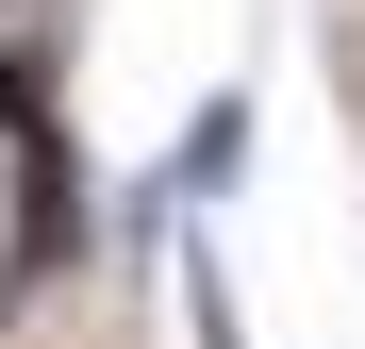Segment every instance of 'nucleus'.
Segmentation results:
<instances>
[{
	"label": "nucleus",
	"mask_w": 365,
	"mask_h": 349,
	"mask_svg": "<svg viewBox=\"0 0 365 349\" xmlns=\"http://www.w3.org/2000/svg\"><path fill=\"white\" fill-rule=\"evenodd\" d=\"M0 150H17V266L0 283H50V250H67V133H50V67L34 50H0Z\"/></svg>",
	"instance_id": "nucleus-1"
},
{
	"label": "nucleus",
	"mask_w": 365,
	"mask_h": 349,
	"mask_svg": "<svg viewBox=\"0 0 365 349\" xmlns=\"http://www.w3.org/2000/svg\"><path fill=\"white\" fill-rule=\"evenodd\" d=\"M232 150H250V100H216V116H200V133H182V183H200V200H216V183H232Z\"/></svg>",
	"instance_id": "nucleus-2"
},
{
	"label": "nucleus",
	"mask_w": 365,
	"mask_h": 349,
	"mask_svg": "<svg viewBox=\"0 0 365 349\" xmlns=\"http://www.w3.org/2000/svg\"><path fill=\"white\" fill-rule=\"evenodd\" d=\"M0 17H17V0H0Z\"/></svg>",
	"instance_id": "nucleus-3"
}]
</instances>
